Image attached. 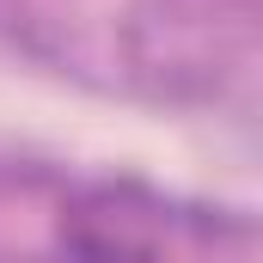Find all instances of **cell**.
Returning a JSON list of instances; mask_svg holds the SVG:
<instances>
[{
  "label": "cell",
  "mask_w": 263,
  "mask_h": 263,
  "mask_svg": "<svg viewBox=\"0 0 263 263\" xmlns=\"http://www.w3.org/2000/svg\"><path fill=\"white\" fill-rule=\"evenodd\" d=\"M67 263H251L245 220L178 208L147 190H98L62 220Z\"/></svg>",
  "instance_id": "6da1fadb"
}]
</instances>
